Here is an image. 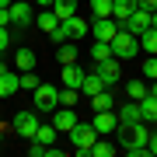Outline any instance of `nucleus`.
Instances as JSON below:
<instances>
[{"instance_id": "obj_25", "label": "nucleus", "mask_w": 157, "mask_h": 157, "mask_svg": "<svg viewBox=\"0 0 157 157\" xmlns=\"http://www.w3.org/2000/svg\"><path fill=\"white\" fill-rule=\"evenodd\" d=\"M108 56H112V42H98V39L91 42V59H94V63L98 59H108Z\"/></svg>"}, {"instance_id": "obj_30", "label": "nucleus", "mask_w": 157, "mask_h": 157, "mask_svg": "<svg viewBox=\"0 0 157 157\" xmlns=\"http://www.w3.org/2000/svg\"><path fill=\"white\" fill-rule=\"evenodd\" d=\"M17 84H21V91H35V87H39V84H42V80H39V77H35V73H32V70H25V73H21V77H17Z\"/></svg>"}, {"instance_id": "obj_13", "label": "nucleus", "mask_w": 157, "mask_h": 157, "mask_svg": "<svg viewBox=\"0 0 157 157\" xmlns=\"http://www.w3.org/2000/svg\"><path fill=\"white\" fill-rule=\"evenodd\" d=\"M80 84H84V70H80L77 63H67V67H63V87H77L80 91Z\"/></svg>"}, {"instance_id": "obj_19", "label": "nucleus", "mask_w": 157, "mask_h": 157, "mask_svg": "<svg viewBox=\"0 0 157 157\" xmlns=\"http://www.w3.org/2000/svg\"><path fill=\"white\" fill-rule=\"evenodd\" d=\"M136 39H140V49L147 56H157V28H147V32L136 35Z\"/></svg>"}, {"instance_id": "obj_20", "label": "nucleus", "mask_w": 157, "mask_h": 157, "mask_svg": "<svg viewBox=\"0 0 157 157\" xmlns=\"http://www.w3.org/2000/svg\"><path fill=\"white\" fill-rule=\"evenodd\" d=\"M80 91H84L87 98H94L98 91H105V80H101L98 73H84V84H80Z\"/></svg>"}, {"instance_id": "obj_16", "label": "nucleus", "mask_w": 157, "mask_h": 157, "mask_svg": "<svg viewBox=\"0 0 157 157\" xmlns=\"http://www.w3.org/2000/svg\"><path fill=\"white\" fill-rule=\"evenodd\" d=\"M52 14L59 17V21H67V17L77 14V0H52V7H49Z\"/></svg>"}, {"instance_id": "obj_37", "label": "nucleus", "mask_w": 157, "mask_h": 157, "mask_svg": "<svg viewBox=\"0 0 157 157\" xmlns=\"http://www.w3.org/2000/svg\"><path fill=\"white\" fill-rule=\"evenodd\" d=\"M35 4H39V7H52V0H35Z\"/></svg>"}, {"instance_id": "obj_38", "label": "nucleus", "mask_w": 157, "mask_h": 157, "mask_svg": "<svg viewBox=\"0 0 157 157\" xmlns=\"http://www.w3.org/2000/svg\"><path fill=\"white\" fill-rule=\"evenodd\" d=\"M150 28H157V11H154V14H150Z\"/></svg>"}, {"instance_id": "obj_3", "label": "nucleus", "mask_w": 157, "mask_h": 157, "mask_svg": "<svg viewBox=\"0 0 157 157\" xmlns=\"http://www.w3.org/2000/svg\"><path fill=\"white\" fill-rule=\"evenodd\" d=\"M94 140H98V133H94L91 122H77L70 129V143H73V150H77V157H87V150H91Z\"/></svg>"}, {"instance_id": "obj_29", "label": "nucleus", "mask_w": 157, "mask_h": 157, "mask_svg": "<svg viewBox=\"0 0 157 157\" xmlns=\"http://www.w3.org/2000/svg\"><path fill=\"white\" fill-rule=\"evenodd\" d=\"M94 17H112V0H91Z\"/></svg>"}, {"instance_id": "obj_7", "label": "nucleus", "mask_w": 157, "mask_h": 157, "mask_svg": "<svg viewBox=\"0 0 157 157\" xmlns=\"http://www.w3.org/2000/svg\"><path fill=\"white\" fill-rule=\"evenodd\" d=\"M94 73L105 80V87H115V84H119V73H122V70H119L115 56H108V59H98V63H94Z\"/></svg>"}, {"instance_id": "obj_8", "label": "nucleus", "mask_w": 157, "mask_h": 157, "mask_svg": "<svg viewBox=\"0 0 157 157\" xmlns=\"http://www.w3.org/2000/svg\"><path fill=\"white\" fill-rule=\"evenodd\" d=\"M119 28H126V32H133V35H140L150 28V11H143V7H136L133 14L126 17V21H119Z\"/></svg>"}, {"instance_id": "obj_22", "label": "nucleus", "mask_w": 157, "mask_h": 157, "mask_svg": "<svg viewBox=\"0 0 157 157\" xmlns=\"http://www.w3.org/2000/svg\"><path fill=\"white\" fill-rule=\"evenodd\" d=\"M35 63H39V59H35V52H32V49H17V56H14V67L21 70V73H25V70H35Z\"/></svg>"}, {"instance_id": "obj_9", "label": "nucleus", "mask_w": 157, "mask_h": 157, "mask_svg": "<svg viewBox=\"0 0 157 157\" xmlns=\"http://www.w3.org/2000/svg\"><path fill=\"white\" fill-rule=\"evenodd\" d=\"M35 129H39V115H35V112H17V115H14V133H17V136L32 140Z\"/></svg>"}, {"instance_id": "obj_18", "label": "nucleus", "mask_w": 157, "mask_h": 157, "mask_svg": "<svg viewBox=\"0 0 157 157\" xmlns=\"http://www.w3.org/2000/svg\"><path fill=\"white\" fill-rule=\"evenodd\" d=\"M140 115L143 122H157V98L147 91V98H140Z\"/></svg>"}, {"instance_id": "obj_39", "label": "nucleus", "mask_w": 157, "mask_h": 157, "mask_svg": "<svg viewBox=\"0 0 157 157\" xmlns=\"http://www.w3.org/2000/svg\"><path fill=\"white\" fill-rule=\"evenodd\" d=\"M147 91H150V94H154V98H157V80H154V87H147Z\"/></svg>"}, {"instance_id": "obj_14", "label": "nucleus", "mask_w": 157, "mask_h": 157, "mask_svg": "<svg viewBox=\"0 0 157 157\" xmlns=\"http://www.w3.org/2000/svg\"><path fill=\"white\" fill-rule=\"evenodd\" d=\"M63 28H67V39H80V35H87L91 32V25L84 21V17H67V21H63Z\"/></svg>"}, {"instance_id": "obj_5", "label": "nucleus", "mask_w": 157, "mask_h": 157, "mask_svg": "<svg viewBox=\"0 0 157 157\" xmlns=\"http://www.w3.org/2000/svg\"><path fill=\"white\" fill-rule=\"evenodd\" d=\"M77 122L80 119H77V112H73L70 105H56L52 108V126H56V133H70Z\"/></svg>"}, {"instance_id": "obj_1", "label": "nucleus", "mask_w": 157, "mask_h": 157, "mask_svg": "<svg viewBox=\"0 0 157 157\" xmlns=\"http://www.w3.org/2000/svg\"><path fill=\"white\" fill-rule=\"evenodd\" d=\"M147 140H150V133L143 122H119V143L126 147V154L147 157Z\"/></svg>"}, {"instance_id": "obj_2", "label": "nucleus", "mask_w": 157, "mask_h": 157, "mask_svg": "<svg viewBox=\"0 0 157 157\" xmlns=\"http://www.w3.org/2000/svg\"><path fill=\"white\" fill-rule=\"evenodd\" d=\"M112 56L115 59H136V56H140V39H136L133 32L119 28L115 39H112Z\"/></svg>"}, {"instance_id": "obj_21", "label": "nucleus", "mask_w": 157, "mask_h": 157, "mask_svg": "<svg viewBox=\"0 0 157 157\" xmlns=\"http://www.w3.org/2000/svg\"><path fill=\"white\" fill-rule=\"evenodd\" d=\"M35 25H39V28H42L45 35H52V32H56V28H59V17H56V14H52V11H42L39 17H35Z\"/></svg>"}, {"instance_id": "obj_41", "label": "nucleus", "mask_w": 157, "mask_h": 157, "mask_svg": "<svg viewBox=\"0 0 157 157\" xmlns=\"http://www.w3.org/2000/svg\"><path fill=\"white\" fill-rule=\"evenodd\" d=\"M4 70H7V63H0V73H4Z\"/></svg>"}, {"instance_id": "obj_40", "label": "nucleus", "mask_w": 157, "mask_h": 157, "mask_svg": "<svg viewBox=\"0 0 157 157\" xmlns=\"http://www.w3.org/2000/svg\"><path fill=\"white\" fill-rule=\"evenodd\" d=\"M0 7H11V0H0Z\"/></svg>"}, {"instance_id": "obj_35", "label": "nucleus", "mask_w": 157, "mask_h": 157, "mask_svg": "<svg viewBox=\"0 0 157 157\" xmlns=\"http://www.w3.org/2000/svg\"><path fill=\"white\" fill-rule=\"evenodd\" d=\"M7 25H11V11H7V7H0V28H7Z\"/></svg>"}, {"instance_id": "obj_32", "label": "nucleus", "mask_w": 157, "mask_h": 157, "mask_svg": "<svg viewBox=\"0 0 157 157\" xmlns=\"http://www.w3.org/2000/svg\"><path fill=\"white\" fill-rule=\"evenodd\" d=\"M143 77H150V80H157V56H150L143 63Z\"/></svg>"}, {"instance_id": "obj_28", "label": "nucleus", "mask_w": 157, "mask_h": 157, "mask_svg": "<svg viewBox=\"0 0 157 157\" xmlns=\"http://www.w3.org/2000/svg\"><path fill=\"white\" fill-rule=\"evenodd\" d=\"M87 157H112V143L94 140V143H91V150H87Z\"/></svg>"}, {"instance_id": "obj_36", "label": "nucleus", "mask_w": 157, "mask_h": 157, "mask_svg": "<svg viewBox=\"0 0 157 157\" xmlns=\"http://www.w3.org/2000/svg\"><path fill=\"white\" fill-rule=\"evenodd\" d=\"M136 4H140V7H143V11H150V14L157 11V0H136Z\"/></svg>"}, {"instance_id": "obj_33", "label": "nucleus", "mask_w": 157, "mask_h": 157, "mask_svg": "<svg viewBox=\"0 0 157 157\" xmlns=\"http://www.w3.org/2000/svg\"><path fill=\"white\" fill-rule=\"evenodd\" d=\"M7 45H11V32H7V28H0V52H4Z\"/></svg>"}, {"instance_id": "obj_12", "label": "nucleus", "mask_w": 157, "mask_h": 157, "mask_svg": "<svg viewBox=\"0 0 157 157\" xmlns=\"http://www.w3.org/2000/svg\"><path fill=\"white\" fill-rule=\"evenodd\" d=\"M17 77H21V73H14V70H4V73H0V98H11V94L21 91Z\"/></svg>"}, {"instance_id": "obj_26", "label": "nucleus", "mask_w": 157, "mask_h": 157, "mask_svg": "<svg viewBox=\"0 0 157 157\" xmlns=\"http://www.w3.org/2000/svg\"><path fill=\"white\" fill-rule=\"evenodd\" d=\"M56 59L67 67V63H77V45H70V42H63L59 49H56Z\"/></svg>"}, {"instance_id": "obj_10", "label": "nucleus", "mask_w": 157, "mask_h": 157, "mask_svg": "<svg viewBox=\"0 0 157 157\" xmlns=\"http://www.w3.org/2000/svg\"><path fill=\"white\" fill-rule=\"evenodd\" d=\"M91 126H94L98 136H105V133H112V129H119V115H115V108H108V112H94Z\"/></svg>"}, {"instance_id": "obj_4", "label": "nucleus", "mask_w": 157, "mask_h": 157, "mask_svg": "<svg viewBox=\"0 0 157 157\" xmlns=\"http://www.w3.org/2000/svg\"><path fill=\"white\" fill-rule=\"evenodd\" d=\"M32 94H35V112H52V108L59 105V91L52 84H39Z\"/></svg>"}, {"instance_id": "obj_11", "label": "nucleus", "mask_w": 157, "mask_h": 157, "mask_svg": "<svg viewBox=\"0 0 157 157\" xmlns=\"http://www.w3.org/2000/svg\"><path fill=\"white\" fill-rule=\"evenodd\" d=\"M7 11H11V25H14L17 32L28 28V25L35 21V14H32V7H28V4H14V0H11V7H7Z\"/></svg>"}, {"instance_id": "obj_6", "label": "nucleus", "mask_w": 157, "mask_h": 157, "mask_svg": "<svg viewBox=\"0 0 157 157\" xmlns=\"http://www.w3.org/2000/svg\"><path fill=\"white\" fill-rule=\"evenodd\" d=\"M115 32H119V21H115V17H94V21H91V35H94L98 42H112Z\"/></svg>"}, {"instance_id": "obj_27", "label": "nucleus", "mask_w": 157, "mask_h": 157, "mask_svg": "<svg viewBox=\"0 0 157 157\" xmlns=\"http://www.w3.org/2000/svg\"><path fill=\"white\" fill-rule=\"evenodd\" d=\"M126 98H129V101L147 98V84H143V80H129V84H126Z\"/></svg>"}, {"instance_id": "obj_23", "label": "nucleus", "mask_w": 157, "mask_h": 157, "mask_svg": "<svg viewBox=\"0 0 157 157\" xmlns=\"http://www.w3.org/2000/svg\"><path fill=\"white\" fill-rule=\"evenodd\" d=\"M91 108H94V112H108V108H115V105H112V91H108V87L98 91V94L91 98Z\"/></svg>"}, {"instance_id": "obj_15", "label": "nucleus", "mask_w": 157, "mask_h": 157, "mask_svg": "<svg viewBox=\"0 0 157 157\" xmlns=\"http://www.w3.org/2000/svg\"><path fill=\"white\" fill-rule=\"evenodd\" d=\"M115 115H119V122H143V115H140V101H126L122 108H115Z\"/></svg>"}, {"instance_id": "obj_34", "label": "nucleus", "mask_w": 157, "mask_h": 157, "mask_svg": "<svg viewBox=\"0 0 157 157\" xmlns=\"http://www.w3.org/2000/svg\"><path fill=\"white\" fill-rule=\"evenodd\" d=\"M147 154L157 157V133H150V140H147Z\"/></svg>"}, {"instance_id": "obj_31", "label": "nucleus", "mask_w": 157, "mask_h": 157, "mask_svg": "<svg viewBox=\"0 0 157 157\" xmlns=\"http://www.w3.org/2000/svg\"><path fill=\"white\" fill-rule=\"evenodd\" d=\"M59 105H70V108L77 105V87H63L59 91Z\"/></svg>"}, {"instance_id": "obj_17", "label": "nucleus", "mask_w": 157, "mask_h": 157, "mask_svg": "<svg viewBox=\"0 0 157 157\" xmlns=\"http://www.w3.org/2000/svg\"><path fill=\"white\" fill-rule=\"evenodd\" d=\"M136 7H140L136 0H112V17H115V21H126Z\"/></svg>"}, {"instance_id": "obj_24", "label": "nucleus", "mask_w": 157, "mask_h": 157, "mask_svg": "<svg viewBox=\"0 0 157 157\" xmlns=\"http://www.w3.org/2000/svg\"><path fill=\"white\" fill-rule=\"evenodd\" d=\"M32 140H39V143H45V147H52V143H56V126H42V122H39V129H35Z\"/></svg>"}]
</instances>
